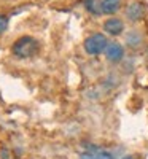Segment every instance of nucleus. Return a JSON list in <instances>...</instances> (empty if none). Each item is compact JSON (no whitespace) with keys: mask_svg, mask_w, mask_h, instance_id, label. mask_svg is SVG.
<instances>
[{"mask_svg":"<svg viewBox=\"0 0 148 159\" xmlns=\"http://www.w3.org/2000/svg\"><path fill=\"white\" fill-rule=\"evenodd\" d=\"M11 51H13V54L19 59H29L38 52V42L34 37H29V35L21 37L15 42Z\"/></svg>","mask_w":148,"mask_h":159,"instance_id":"nucleus-1","label":"nucleus"},{"mask_svg":"<svg viewBox=\"0 0 148 159\" xmlns=\"http://www.w3.org/2000/svg\"><path fill=\"white\" fill-rule=\"evenodd\" d=\"M109 46V40L104 34H92L85 40V51L91 56H97Z\"/></svg>","mask_w":148,"mask_h":159,"instance_id":"nucleus-2","label":"nucleus"},{"mask_svg":"<svg viewBox=\"0 0 148 159\" xmlns=\"http://www.w3.org/2000/svg\"><path fill=\"white\" fill-rule=\"evenodd\" d=\"M104 30L109 35H113V37L121 35L123 30H124V22L121 19H118V18H110V19H107L104 22Z\"/></svg>","mask_w":148,"mask_h":159,"instance_id":"nucleus-3","label":"nucleus"},{"mask_svg":"<svg viewBox=\"0 0 148 159\" xmlns=\"http://www.w3.org/2000/svg\"><path fill=\"white\" fill-rule=\"evenodd\" d=\"M123 56H124V49L119 43H116V42L109 43V46H107V49H105V57L110 62H119L121 59H123Z\"/></svg>","mask_w":148,"mask_h":159,"instance_id":"nucleus-4","label":"nucleus"},{"mask_svg":"<svg viewBox=\"0 0 148 159\" xmlns=\"http://www.w3.org/2000/svg\"><path fill=\"white\" fill-rule=\"evenodd\" d=\"M80 159H113V156L109 151H104L97 147H91L80 154Z\"/></svg>","mask_w":148,"mask_h":159,"instance_id":"nucleus-5","label":"nucleus"},{"mask_svg":"<svg viewBox=\"0 0 148 159\" xmlns=\"http://www.w3.org/2000/svg\"><path fill=\"white\" fill-rule=\"evenodd\" d=\"M126 16H127V19H131V21H139V19H142V16H143V5L140 3V2H134V3H131L127 8H126Z\"/></svg>","mask_w":148,"mask_h":159,"instance_id":"nucleus-6","label":"nucleus"},{"mask_svg":"<svg viewBox=\"0 0 148 159\" xmlns=\"http://www.w3.org/2000/svg\"><path fill=\"white\" fill-rule=\"evenodd\" d=\"M121 7V0H102L100 2V11L105 15H113Z\"/></svg>","mask_w":148,"mask_h":159,"instance_id":"nucleus-7","label":"nucleus"},{"mask_svg":"<svg viewBox=\"0 0 148 159\" xmlns=\"http://www.w3.org/2000/svg\"><path fill=\"white\" fill-rule=\"evenodd\" d=\"M85 3H86V8L91 13H94V15H99V13H100V10L96 8V0H85Z\"/></svg>","mask_w":148,"mask_h":159,"instance_id":"nucleus-8","label":"nucleus"},{"mask_svg":"<svg viewBox=\"0 0 148 159\" xmlns=\"http://www.w3.org/2000/svg\"><path fill=\"white\" fill-rule=\"evenodd\" d=\"M7 25H8V19L5 16H0V34L7 29Z\"/></svg>","mask_w":148,"mask_h":159,"instance_id":"nucleus-9","label":"nucleus"},{"mask_svg":"<svg viewBox=\"0 0 148 159\" xmlns=\"http://www.w3.org/2000/svg\"><path fill=\"white\" fill-rule=\"evenodd\" d=\"M3 159H8V151L3 150Z\"/></svg>","mask_w":148,"mask_h":159,"instance_id":"nucleus-10","label":"nucleus"},{"mask_svg":"<svg viewBox=\"0 0 148 159\" xmlns=\"http://www.w3.org/2000/svg\"><path fill=\"white\" fill-rule=\"evenodd\" d=\"M123 159H132V157H131V156H124Z\"/></svg>","mask_w":148,"mask_h":159,"instance_id":"nucleus-11","label":"nucleus"}]
</instances>
